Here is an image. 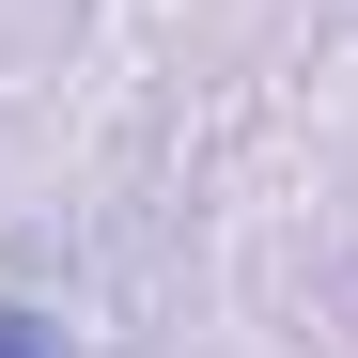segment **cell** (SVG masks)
Listing matches in <instances>:
<instances>
[{"instance_id": "6da1fadb", "label": "cell", "mask_w": 358, "mask_h": 358, "mask_svg": "<svg viewBox=\"0 0 358 358\" xmlns=\"http://www.w3.org/2000/svg\"><path fill=\"white\" fill-rule=\"evenodd\" d=\"M0 358H47V327H31V312H0Z\"/></svg>"}]
</instances>
